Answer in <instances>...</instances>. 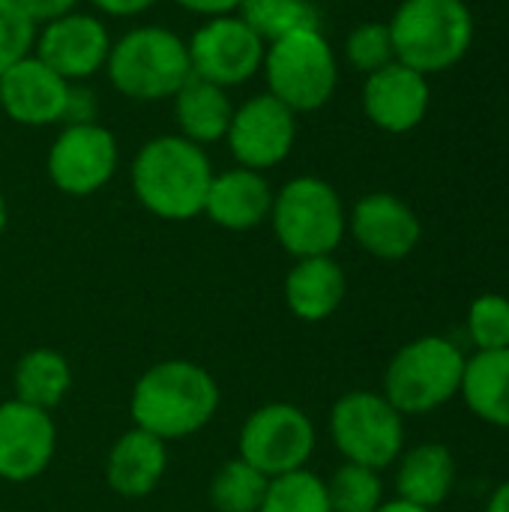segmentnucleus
Masks as SVG:
<instances>
[{
	"mask_svg": "<svg viewBox=\"0 0 509 512\" xmlns=\"http://www.w3.org/2000/svg\"><path fill=\"white\" fill-rule=\"evenodd\" d=\"M132 192L138 204L168 222L204 213L213 165L201 144L183 135H156L132 159Z\"/></svg>",
	"mask_w": 509,
	"mask_h": 512,
	"instance_id": "1",
	"label": "nucleus"
},
{
	"mask_svg": "<svg viewBox=\"0 0 509 512\" xmlns=\"http://www.w3.org/2000/svg\"><path fill=\"white\" fill-rule=\"evenodd\" d=\"M222 393L216 378L189 360L150 366L132 390V420L138 429L168 441L201 432L219 411Z\"/></svg>",
	"mask_w": 509,
	"mask_h": 512,
	"instance_id": "2",
	"label": "nucleus"
},
{
	"mask_svg": "<svg viewBox=\"0 0 509 512\" xmlns=\"http://www.w3.org/2000/svg\"><path fill=\"white\" fill-rule=\"evenodd\" d=\"M108 81L117 93L135 102L174 99L192 78V60L186 42L159 24H141L111 42Z\"/></svg>",
	"mask_w": 509,
	"mask_h": 512,
	"instance_id": "3",
	"label": "nucleus"
},
{
	"mask_svg": "<svg viewBox=\"0 0 509 512\" xmlns=\"http://www.w3.org/2000/svg\"><path fill=\"white\" fill-rule=\"evenodd\" d=\"M387 27L396 60L420 75L459 63L474 36L471 9L462 0H405Z\"/></svg>",
	"mask_w": 509,
	"mask_h": 512,
	"instance_id": "4",
	"label": "nucleus"
},
{
	"mask_svg": "<svg viewBox=\"0 0 509 512\" xmlns=\"http://www.w3.org/2000/svg\"><path fill=\"white\" fill-rule=\"evenodd\" d=\"M465 363V354L444 336L414 339L390 360L384 396L402 417L429 414L462 390Z\"/></svg>",
	"mask_w": 509,
	"mask_h": 512,
	"instance_id": "5",
	"label": "nucleus"
},
{
	"mask_svg": "<svg viewBox=\"0 0 509 512\" xmlns=\"http://www.w3.org/2000/svg\"><path fill=\"white\" fill-rule=\"evenodd\" d=\"M273 234L294 258L330 255L348 228L339 192L321 177H294L273 195Z\"/></svg>",
	"mask_w": 509,
	"mask_h": 512,
	"instance_id": "6",
	"label": "nucleus"
},
{
	"mask_svg": "<svg viewBox=\"0 0 509 512\" xmlns=\"http://www.w3.org/2000/svg\"><path fill=\"white\" fill-rule=\"evenodd\" d=\"M261 69L267 75V93L294 114L324 108L339 84L336 54L318 27L270 42Z\"/></svg>",
	"mask_w": 509,
	"mask_h": 512,
	"instance_id": "7",
	"label": "nucleus"
},
{
	"mask_svg": "<svg viewBox=\"0 0 509 512\" xmlns=\"http://www.w3.org/2000/svg\"><path fill=\"white\" fill-rule=\"evenodd\" d=\"M330 435L345 462L381 471L393 465L405 447L402 414L381 393H345L330 411Z\"/></svg>",
	"mask_w": 509,
	"mask_h": 512,
	"instance_id": "8",
	"label": "nucleus"
},
{
	"mask_svg": "<svg viewBox=\"0 0 509 512\" xmlns=\"http://www.w3.org/2000/svg\"><path fill=\"white\" fill-rule=\"evenodd\" d=\"M315 453V426L297 405L273 402L249 414L240 429V459L267 480L306 468Z\"/></svg>",
	"mask_w": 509,
	"mask_h": 512,
	"instance_id": "9",
	"label": "nucleus"
},
{
	"mask_svg": "<svg viewBox=\"0 0 509 512\" xmlns=\"http://www.w3.org/2000/svg\"><path fill=\"white\" fill-rule=\"evenodd\" d=\"M117 138L102 123L63 126L48 150L51 183L72 198H87L111 183L117 174Z\"/></svg>",
	"mask_w": 509,
	"mask_h": 512,
	"instance_id": "10",
	"label": "nucleus"
},
{
	"mask_svg": "<svg viewBox=\"0 0 509 512\" xmlns=\"http://www.w3.org/2000/svg\"><path fill=\"white\" fill-rule=\"evenodd\" d=\"M192 75L213 81L219 87H237L255 78L264 66L267 45L252 33V27L234 12L207 18L186 42Z\"/></svg>",
	"mask_w": 509,
	"mask_h": 512,
	"instance_id": "11",
	"label": "nucleus"
},
{
	"mask_svg": "<svg viewBox=\"0 0 509 512\" xmlns=\"http://www.w3.org/2000/svg\"><path fill=\"white\" fill-rule=\"evenodd\" d=\"M231 156L240 168L270 171L288 159L297 141V114L270 93L249 96L234 108L225 132Z\"/></svg>",
	"mask_w": 509,
	"mask_h": 512,
	"instance_id": "12",
	"label": "nucleus"
},
{
	"mask_svg": "<svg viewBox=\"0 0 509 512\" xmlns=\"http://www.w3.org/2000/svg\"><path fill=\"white\" fill-rule=\"evenodd\" d=\"M111 33L105 21L87 12H69L48 24H39L33 54L51 66L69 84L93 78L108 63Z\"/></svg>",
	"mask_w": 509,
	"mask_h": 512,
	"instance_id": "13",
	"label": "nucleus"
},
{
	"mask_svg": "<svg viewBox=\"0 0 509 512\" xmlns=\"http://www.w3.org/2000/svg\"><path fill=\"white\" fill-rule=\"evenodd\" d=\"M57 447V429L48 411L24 405L18 399L0 405V477L9 483H27L39 477Z\"/></svg>",
	"mask_w": 509,
	"mask_h": 512,
	"instance_id": "14",
	"label": "nucleus"
},
{
	"mask_svg": "<svg viewBox=\"0 0 509 512\" xmlns=\"http://www.w3.org/2000/svg\"><path fill=\"white\" fill-rule=\"evenodd\" d=\"M69 81L45 66L36 54H27L0 75V108L18 126H51L63 120Z\"/></svg>",
	"mask_w": 509,
	"mask_h": 512,
	"instance_id": "15",
	"label": "nucleus"
},
{
	"mask_svg": "<svg viewBox=\"0 0 509 512\" xmlns=\"http://www.w3.org/2000/svg\"><path fill=\"white\" fill-rule=\"evenodd\" d=\"M351 234L369 255L381 261H402L417 249L423 225L402 198L390 192H372L354 204Z\"/></svg>",
	"mask_w": 509,
	"mask_h": 512,
	"instance_id": "16",
	"label": "nucleus"
},
{
	"mask_svg": "<svg viewBox=\"0 0 509 512\" xmlns=\"http://www.w3.org/2000/svg\"><path fill=\"white\" fill-rule=\"evenodd\" d=\"M366 117L384 132H408L423 123L429 108V84L417 69L393 60L372 72L363 87Z\"/></svg>",
	"mask_w": 509,
	"mask_h": 512,
	"instance_id": "17",
	"label": "nucleus"
},
{
	"mask_svg": "<svg viewBox=\"0 0 509 512\" xmlns=\"http://www.w3.org/2000/svg\"><path fill=\"white\" fill-rule=\"evenodd\" d=\"M273 195L276 192L261 171L237 165L222 174H213L204 201V216L225 231H252L270 219Z\"/></svg>",
	"mask_w": 509,
	"mask_h": 512,
	"instance_id": "18",
	"label": "nucleus"
},
{
	"mask_svg": "<svg viewBox=\"0 0 509 512\" xmlns=\"http://www.w3.org/2000/svg\"><path fill=\"white\" fill-rule=\"evenodd\" d=\"M168 444L144 429L120 435L108 453V486L123 498H147L165 477Z\"/></svg>",
	"mask_w": 509,
	"mask_h": 512,
	"instance_id": "19",
	"label": "nucleus"
},
{
	"mask_svg": "<svg viewBox=\"0 0 509 512\" xmlns=\"http://www.w3.org/2000/svg\"><path fill=\"white\" fill-rule=\"evenodd\" d=\"M345 270L330 255L297 258L285 276V303L300 321H324L345 300Z\"/></svg>",
	"mask_w": 509,
	"mask_h": 512,
	"instance_id": "20",
	"label": "nucleus"
},
{
	"mask_svg": "<svg viewBox=\"0 0 509 512\" xmlns=\"http://www.w3.org/2000/svg\"><path fill=\"white\" fill-rule=\"evenodd\" d=\"M456 483V459L444 444H420L402 456L396 489L399 498L423 510L441 507Z\"/></svg>",
	"mask_w": 509,
	"mask_h": 512,
	"instance_id": "21",
	"label": "nucleus"
},
{
	"mask_svg": "<svg viewBox=\"0 0 509 512\" xmlns=\"http://www.w3.org/2000/svg\"><path fill=\"white\" fill-rule=\"evenodd\" d=\"M231 114H234V105L228 99V90L198 75H192L174 96V117L180 126L177 135L201 147L225 138L231 126Z\"/></svg>",
	"mask_w": 509,
	"mask_h": 512,
	"instance_id": "22",
	"label": "nucleus"
},
{
	"mask_svg": "<svg viewBox=\"0 0 509 512\" xmlns=\"http://www.w3.org/2000/svg\"><path fill=\"white\" fill-rule=\"evenodd\" d=\"M459 393L480 420L509 429V348L471 357Z\"/></svg>",
	"mask_w": 509,
	"mask_h": 512,
	"instance_id": "23",
	"label": "nucleus"
},
{
	"mask_svg": "<svg viewBox=\"0 0 509 512\" xmlns=\"http://www.w3.org/2000/svg\"><path fill=\"white\" fill-rule=\"evenodd\" d=\"M72 387V369L63 354L51 348L27 351L15 366V399L39 411L57 408Z\"/></svg>",
	"mask_w": 509,
	"mask_h": 512,
	"instance_id": "24",
	"label": "nucleus"
},
{
	"mask_svg": "<svg viewBox=\"0 0 509 512\" xmlns=\"http://www.w3.org/2000/svg\"><path fill=\"white\" fill-rule=\"evenodd\" d=\"M237 15L252 27V33L264 45L288 33L318 27V12L309 0H243Z\"/></svg>",
	"mask_w": 509,
	"mask_h": 512,
	"instance_id": "25",
	"label": "nucleus"
},
{
	"mask_svg": "<svg viewBox=\"0 0 509 512\" xmlns=\"http://www.w3.org/2000/svg\"><path fill=\"white\" fill-rule=\"evenodd\" d=\"M270 480L243 459L225 462L210 483V504L216 512H261Z\"/></svg>",
	"mask_w": 509,
	"mask_h": 512,
	"instance_id": "26",
	"label": "nucleus"
},
{
	"mask_svg": "<svg viewBox=\"0 0 509 512\" xmlns=\"http://www.w3.org/2000/svg\"><path fill=\"white\" fill-rule=\"evenodd\" d=\"M261 512H333L327 498V483L306 468L273 477Z\"/></svg>",
	"mask_w": 509,
	"mask_h": 512,
	"instance_id": "27",
	"label": "nucleus"
},
{
	"mask_svg": "<svg viewBox=\"0 0 509 512\" xmlns=\"http://www.w3.org/2000/svg\"><path fill=\"white\" fill-rule=\"evenodd\" d=\"M333 512H375L384 504V486L378 471L345 462L327 483Z\"/></svg>",
	"mask_w": 509,
	"mask_h": 512,
	"instance_id": "28",
	"label": "nucleus"
},
{
	"mask_svg": "<svg viewBox=\"0 0 509 512\" xmlns=\"http://www.w3.org/2000/svg\"><path fill=\"white\" fill-rule=\"evenodd\" d=\"M468 333L480 351L509 348V300L501 294H483L471 303Z\"/></svg>",
	"mask_w": 509,
	"mask_h": 512,
	"instance_id": "29",
	"label": "nucleus"
},
{
	"mask_svg": "<svg viewBox=\"0 0 509 512\" xmlns=\"http://www.w3.org/2000/svg\"><path fill=\"white\" fill-rule=\"evenodd\" d=\"M39 24L21 9L18 0H0V75L33 54Z\"/></svg>",
	"mask_w": 509,
	"mask_h": 512,
	"instance_id": "30",
	"label": "nucleus"
},
{
	"mask_svg": "<svg viewBox=\"0 0 509 512\" xmlns=\"http://www.w3.org/2000/svg\"><path fill=\"white\" fill-rule=\"evenodd\" d=\"M345 54H348V63L366 75L384 69L387 63L396 60V51H393V39H390V27L387 24H378V21H369V24H360L348 42H345Z\"/></svg>",
	"mask_w": 509,
	"mask_h": 512,
	"instance_id": "31",
	"label": "nucleus"
},
{
	"mask_svg": "<svg viewBox=\"0 0 509 512\" xmlns=\"http://www.w3.org/2000/svg\"><path fill=\"white\" fill-rule=\"evenodd\" d=\"M96 96L90 87H84L81 81L69 84V96H66V108H63V126H75V123H99L96 120Z\"/></svg>",
	"mask_w": 509,
	"mask_h": 512,
	"instance_id": "32",
	"label": "nucleus"
},
{
	"mask_svg": "<svg viewBox=\"0 0 509 512\" xmlns=\"http://www.w3.org/2000/svg\"><path fill=\"white\" fill-rule=\"evenodd\" d=\"M18 3L36 24H48L54 18H63L69 12H75V6H78V0H18Z\"/></svg>",
	"mask_w": 509,
	"mask_h": 512,
	"instance_id": "33",
	"label": "nucleus"
},
{
	"mask_svg": "<svg viewBox=\"0 0 509 512\" xmlns=\"http://www.w3.org/2000/svg\"><path fill=\"white\" fill-rule=\"evenodd\" d=\"M186 12L204 15V18H219V15H234L243 0H174Z\"/></svg>",
	"mask_w": 509,
	"mask_h": 512,
	"instance_id": "34",
	"label": "nucleus"
},
{
	"mask_svg": "<svg viewBox=\"0 0 509 512\" xmlns=\"http://www.w3.org/2000/svg\"><path fill=\"white\" fill-rule=\"evenodd\" d=\"M99 12L105 15H114V18H132V15H141L147 12L150 6H156L159 0H90Z\"/></svg>",
	"mask_w": 509,
	"mask_h": 512,
	"instance_id": "35",
	"label": "nucleus"
},
{
	"mask_svg": "<svg viewBox=\"0 0 509 512\" xmlns=\"http://www.w3.org/2000/svg\"><path fill=\"white\" fill-rule=\"evenodd\" d=\"M486 512H509V483H504V486H498V489H495V495H492V501H489Z\"/></svg>",
	"mask_w": 509,
	"mask_h": 512,
	"instance_id": "36",
	"label": "nucleus"
},
{
	"mask_svg": "<svg viewBox=\"0 0 509 512\" xmlns=\"http://www.w3.org/2000/svg\"><path fill=\"white\" fill-rule=\"evenodd\" d=\"M375 512H432V510H423V507H417V504H408V501H390V504H381Z\"/></svg>",
	"mask_w": 509,
	"mask_h": 512,
	"instance_id": "37",
	"label": "nucleus"
},
{
	"mask_svg": "<svg viewBox=\"0 0 509 512\" xmlns=\"http://www.w3.org/2000/svg\"><path fill=\"white\" fill-rule=\"evenodd\" d=\"M6 222H9V213H6V201H3V192H0V237L6 231Z\"/></svg>",
	"mask_w": 509,
	"mask_h": 512,
	"instance_id": "38",
	"label": "nucleus"
},
{
	"mask_svg": "<svg viewBox=\"0 0 509 512\" xmlns=\"http://www.w3.org/2000/svg\"><path fill=\"white\" fill-rule=\"evenodd\" d=\"M0 114H3V108H0Z\"/></svg>",
	"mask_w": 509,
	"mask_h": 512,
	"instance_id": "39",
	"label": "nucleus"
}]
</instances>
